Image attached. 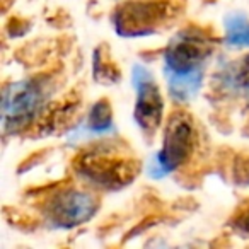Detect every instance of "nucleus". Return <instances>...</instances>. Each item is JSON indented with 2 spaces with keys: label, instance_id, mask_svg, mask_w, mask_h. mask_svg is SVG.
<instances>
[{
  "label": "nucleus",
  "instance_id": "nucleus-1",
  "mask_svg": "<svg viewBox=\"0 0 249 249\" xmlns=\"http://www.w3.org/2000/svg\"><path fill=\"white\" fill-rule=\"evenodd\" d=\"M212 33L190 26L169 41L164 50V73L167 89L174 101L186 103L200 90L205 75V62L215 48Z\"/></svg>",
  "mask_w": 249,
  "mask_h": 249
},
{
  "label": "nucleus",
  "instance_id": "nucleus-2",
  "mask_svg": "<svg viewBox=\"0 0 249 249\" xmlns=\"http://www.w3.org/2000/svg\"><path fill=\"white\" fill-rule=\"evenodd\" d=\"M73 171L89 186L116 191L139 176L140 162L124 145L104 140L80 150L73 159Z\"/></svg>",
  "mask_w": 249,
  "mask_h": 249
},
{
  "label": "nucleus",
  "instance_id": "nucleus-3",
  "mask_svg": "<svg viewBox=\"0 0 249 249\" xmlns=\"http://www.w3.org/2000/svg\"><path fill=\"white\" fill-rule=\"evenodd\" d=\"M176 0H128L113 12V26L124 38H139L159 33L178 19Z\"/></svg>",
  "mask_w": 249,
  "mask_h": 249
},
{
  "label": "nucleus",
  "instance_id": "nucleus-4",
  "mask_svg": "<svg viewBox=\"0 0 249 249\" xmlns=\"http://www.w3.org/2000/svg\"><path fill=\"white\" fill-rule=\"evenodd\" d=\"M196 143V130L193 118L184 111H174L164 126L162 147L154 157L150 174L154 178L167 176L190 160Z\"/></svg>",
  "mask_w": 249,
  "mask_h": 249
},
{
  "label": "nucleus",
  "instance_id": "nucleus-5",
  "mask_svg": "<svg viewBox=\"0 0 249 249\" xmlns=\"http://www.w3.org/2000/svg\"><path fill=\"white\" fill-rule=\"evenodd\" d=\"M46 86L41 79H24L5 87L2 101V124L5 132L28 128L43 109Z\"/></svg>",
  "mask_w": 249,
  "mask_h": 249
},
{
  "label": "nucleus",
  "instance_id": "nucleus-6",
  "mask_svg": "<svg viewBox=\"0 0 249 249\" xmlns=\"http://www.w3.org/2000/svg\"><path fill=\"white\" fill-rule=\"evenodd\" d=\"M99 201L86 191L67 188L52 195L45 203V217L56 229H73L89 222L97 213Z\"/></svg>",
  "mask_w": 249,
  "mask_h": 249
},
{
  "label": "nucleus",
  "instance_id": "nucleus-7",
  "mask_svg": "<svg viewBox=\"0 0 249 249\" xmlns=\"http://www.w3.org/2000/svg\"><path fill=\"white\" fill-rule=\"evenodd\" d=\"M133 84L137 90L135 121L145 135L152 137L159 130L164 118V99L159 86L149 70L142 65L133 67Z\"/></svg>",
  "mask_w": 249,
  "mask_h": 249
},
{
  "label": "nucleus",
  "instance_id": "nucleus-8",
  "mask_svg": "<svg viewBox=\"0 0 249 249\" xmlns=\"http://www.w3.org/2000/svg\"><path fill=\"white\" fill-rule=\"evenodd\" d=\"M77 106H79V101L72 96H67L65 101L58 103L56 106H53L52 109L46 111L45 118L39 121V130H48V132H53V130H58L60 124L65 123L67 120L75 114Z\"/></svg>",
  "mask_w": 249,
  "mask_h": 249
},
{
  "label": "nucleus",
  "instance_id": "nucleus-9",
  "mask_svg": "<svg viewBox=\"0 0 249 249\" xmlns=\"http://www.w3.org/2000/svg\"><path fill=\"white\" fill-rule=\"evenodd\" d=\"M94 79L101 84H116L120 80V70L111 56L106 55L104 46L94 53Z\"/></svg>",
  "mask_w": 249,
  "mask_h": 249
},
{
  "label": "nucleus",
  "instance_id": "nucleus-10",
  "mask_svg": "<svg viewBox=\"0 0 249 249\" xmlns=\"http://www.w3.org/2000/svg\"><path fill=\"white\" fill-rule=\"evenodd\" d=\"M225 41L232 46H249V21L241 14L225 19Z\"/></svg>",
  "mask_w": 249,
  "mask_h": 249
},
{
  "label": "nucleus",
  "instance_id": "nucleus-11",
  "mask_svg": "<svg viewBox=\"0 0 249 249\" xmlns=\"http://www.w3.org/2000/svg\"><path fill=\"white\" fill-rule=\"evenodd\" d=\"M89 128L96 133H104L111 130L113 124V113H111V104L106 99L97 101L92 106L89 113V120H87Z\"/></svg>",
  "mask_w": 249,
  "mask_h": 249
},
{
  "label": "nucleus",
  "instance_id": "nucleus-12",
  "mask_svg": "<svg viewBox=\"0 0 249 249\" xmlns=\"http://www.w3.org/2000/svg\"><path fill=\"white\" fill-rule=\"evenodd\" d=\"M227 86L249 99V56H244L241 62L232 67Z\"/></svg>",
  "mask_w": 249,
  "mask_h": 249
},
{
  "label": "nucleus",
  "instance_id": "nucleus-13",
  "mask_svg": "<svg viewBox=\"0 0 249 249\" xmlns=\"http://www.w3.org/2000/svg\"><path fill=\"white\" fill-rule=\"evenodd\" d=\"M232 229H234L237 234L248 235L249 237V205H246L244 208L237 212L232 218Z\"/></svg>",
  "mask_w": 249,
  "mask_h": 249
}]
</instances>
